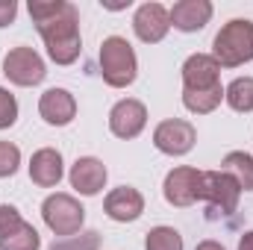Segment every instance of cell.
Segmentation results:
<instances>
[{
	"label": "cell",
	"mask_w": 253,
	"mask_h": 250,
	"mask_svg": "<svg viewBox=\"0 0 253 250\" xmlns=\"http://www.w3.org/2000/svg\"><path fill=\"white\" fill-rule=\"evenodd\" d=\"M239 197H242V188L227 171H203L200 174L197 200H206L215 209H221L224 215H230V212H236Z\"/></svg>",
	"instance_id": "5"
},
{
	"label": "cell",
	"mask_w": 253,
	"mask_h": 250,
	"mask_svg": "<svg viewBox=\"0 0 253 250\" xmlns=\"http://www.w3.org/2000/svg\"><path fill=\"white\" fill-rule=\"evenodd\" d=\"M221 97H224V88L221 83L215 88H203V91H183V103L186 109L194 115H206V112H215L221 106Z\"/></svg>",
	"instance_id": "19"
},
{
	"label": "cell",
	"mask_w": 253,
	"mask_h": 250,
	"mask_svg": "<svg viewBox=\"0 0 253 250\" xmlns=\"http://www.w3.org/2000/svg\"><path fill=\"white\" fill-rule=\"evenodd\" d=\"M21 165V150L12 141H0V177H12Z\"/></svg>",
	"instance_id": "23"
},
{
	"label": "cell",
	"mask_w": 253,
	"mask_h": 250,
	"mask_svg": "<svg viewBox=\"0 0 253 250\" xmlns=\"http://www.w3.org/2000/svg\"><path fill=\"white\" fill-rule=\"evenodd\" d=\"M171 15V27L180 33H197L209 24L212 18V3L209 0H180L168 9Z\"/></svg>",
	"instance_id": "15"
},
{
	"label": "cell",
	"mask_w": 253,
	"mask_h": 250,
	"mask_svg": "<svg viewBox=\"0 0 253 250\" xmlns=\"http://www.w3.org/2000/svg\"><path fill=\"white\" fill-rule=\"evenodd\" d=\"M103 212H106L112 221H118V224H129V221L141 218V212H144V197H141L138 188L118 186V188H112V191L106 194Z\"/></svg>",
	"instance_id": "13"
},
{
	"label": "cell",
	"mask_w": 253,
	"mask_h": 250,
	"mask_svg": "<svg viewBox=\"0 0 253 250\" xmlns=\"http://www.w3.org/2000/svg\"><path fill=\"white\" fill-rule=\"evenodd\" d=\"M221 171H227V174L239 183V188L253 191V156L251 153H245V150H233V153H227Z\"/></svg>",
	"instance_id": "18"
},
{
	"label": "cell",
	"mask_w": 253,
	"mask_h": 250,
	"mask_svg": "<svg viewBox=\"0 0 253 250\" xmlns=\"http://www.w3.org/2000/svg\"><path fill=\"white\" fill-rule=\"evenodd\" d=\"M18 15V3L15 0H0V27H9Z\"/></svg>",
	"instance_id": "25"
},
{
	"label": "cell",
	"mask_w": 253,
	"mask_h": 250,
	"mask_svg": "<svg viewBox=\"0 0 253 250\" xmlns=\"http://www.w3.org/2000/svg\"><path fill=\"white\" fill-rule=\"evenodd\" d=\"M39 115L50 126H65L77 115V100L65 88H47L42 94V100H39Z\"/></svg>",
	"instance_id": "16"
},
{
	"label": "cell",
	"mask_w": 253,
	"mask_h": 250,
	"mask_svg": "<svg viewBox=\"0 0 253 250\" xmlns=\"http://www.w3.org/2000/svg\"><path fill=\"white\" fill-rule=\"evenodd\" d=\"M144 250H183V236L174 227H153L144 239Z\"/></svg>",
	"instance_id": "21"
},
{
	"label": "cell",
	"mask_w": 253,
	"mask_h": 250,
	"mask_svg": "<svg viewBox=\"0 0 253 250\" xmlns=\"http://www.w3.org/2000/svg\"><path fill=\"white\" fill-rule=\"evenodd\" d=\"M221 83V65L209 53H194L183 65V91H203Z\"/></svg>",
	"instance_id": "12"
},
{
	"label": "cell",
	"mask_w": 253,
	"mask_h": 250,
	"mask_svg": "<svg viewBox=\"0 0 253 250\" xmlns=\"http://www.w3.org/2000/svg\"><path fill=\"white\" fill-rule=\"evenodd\" d=\"M239 250H253V230H251V233H245V236L239 239Z\"/></svg>",
	"instance_id": "26"
},
{
	"label": "cell",
	"mask_w": 253,
	"mask_h": 250,
	"mask_svg": "<svg viewBox=\"0 0 253 250\" xmlns=\"http://www.w3.org/2000/svg\"><path fill=\"white\" fill-rule=\"evenodd\" d=\"M200 174H203V171H197V168H186V165H180V168L168 171L165 186H162L165 200H168L171 206H180V209H183V206H191V203L197 200Z\"/></svg>",
	"instance_id": "11"
},
{
	"label": "cell",
	"mask_w": 253,
	"mask_h": 250,
	"mask_svg": "<svg viewBox=\"0 0 253 250\" xmlns=\"http://www.w3.org/2000/svg\"><path fill=\"white\" fill-rule=\"evenodd\" d=\"M62 174H65V168H62V153L59 150L42 147V150L33 153V159H30V180L36 186H42V188L59 186Z\"/></svg>",
	"instance_id": "17"
},
{
	"label": "cell",
	"mask_w": 253,
	"mask_h": 250,
	"mask_svg": "<svg viewBox=\"0 0 253 250\" xmlns=\"http://www.w3.org/2000/svg\"><path fill=\"white\" fill-rule=\"evenodd\" d=\"M132 30L144 44H156V42H162L168 36L171 15H168V9L162 3H144V6H138V12L132 18Z\"/></svg>",
	"instance_id": "9"
},
{
	"label": "cell",
	"mask_w": 253,
	"mask_h": 250,
	"mask_svg": "<svg viewBox=\"0 0 253 250\" xmlns=\"http://www.w3.org/2000/svg\"><path fill=\"white\" fill-rule=\"evenodd\" d=\"M15 121H18V100L0 85V129H9Z\"/></svg>",
	"instance_id": "24"
},
{
	"label": "cell",
	"mask_w": 253,
	"mask_h": 250,
	"mask_svg": "<svg viewBox=\"0 0 253 250\" xmlns=\"http://www.w3.org/2000/svg\"><path fill=\"white\" fill-rule=\"evenodd\" d=\"M42 239L33 224L21 218V212L9 203L0 206V250H39Z\"/></svg>",
	"instance_id": "6"
},
{
	"label": "cell",
	"mask_w": 253,
	"mask_h": 250,
	"mask_svg": "<svg viewBox=\"0 0 253 250\" xmlns=\"http://www.w3.org/2000/svg\"><path fill=\"white\" fill-rule=\"evenodd\" d=\"M224 97H227L230 109H236V112H253V77H236L224 88Z\"/></svg>",
	"instance_id": "20"
},
{
	"label": "cell",
	"mask_w": 253,
	"mask_h": 250,
	"mask_svg": "<svg viewBox=\"0 0 253 250\" xmlns=\"http://www.w3.org/2000/svg\"><path fill=\"white\" fill-rule=\"evenodd\" d=\"M197 141V129L183 121V118H171V121H162V124L153 129V144L156 150L168 153V156H186Z\"/></svg>",
	"instance_id": "8"
},
{
	"label": "cell",
	"mask_w": 253,
	"mask_h": 250,
	"mask_svg": "<svg viewBox=\"0 0 253 250\" xmlns=\"http://www.w3.org/2000/svg\"><path fill=\"white\" fill-rule=\"evenodd\" d=\"M212 59L221 68H239L253 59V21L233 18L212 42Z\"/></svg>",
	"instance_id": "2"
},
{
	"label": "cell",
	"mask_w": 253,
	"mask_h": 250,
	"mask_svg": "<svg viewBox=\"0 0 253 250\" xmlns=\"http://www.w3.org/2000/svg\"><path fill=\"white\" fill-rule=\"evenodd\" d=\"M100 74L112 88H126L135 80L138 62H135V50L126 39H121V36L103 39V44H100Z\"/></svg>",
	"instance_id": "3"
},
{
	"label": "cell",
	"mask_w": 253,
	"mask_h": 250,
	"mask_svg": "<svg viewBox=\"0 0 253 250\" xmlns=\"http://www.w3.org/2000/svg\"><path fill=\"white\" fill-rule=\"evenodd\" d=\"M97 248H100V233L97 230H88V233L71 236L65 242H53L50 250H97Z\"/></svg>",
	"instance_id": "22"
},
{
	"label": "cell",
	"mask_w": 253,
	"mask_h": 250,
	"mask_svg": "<svg viewBox=\"0 0 253 250\" xmlns=\"http://www.w3.org/2000/svg\"><path fill=\"white\" fill-rule=\"evenodd\" d=\"M42 218L56 236H77L85 221V209L71 194H50L42 203Z\"/></svg>",
	"instance_id": "4"
},
{
	"label": "cell",
	"mask_w": 253,
	"mask_h": 250,
	"mask_svg": "<svg viewBox=\"0 0 253 250\" xmlns=\"http://www.w3.org/2000/svg\"><path fill=\"white\" fill-rule=\"evenodd\" d=\"M106 165L100 162V159H94V156H83V159H77L74 165H71V174H68V180H71V188H77L80 194H85V197H94V194H100L103 186H106Z\"/></svg>",
	"instance_id": "14"
},
{
	"label": "cell",
	"mask_w": 253,
	"mask_h": 250,
	"mask_svg": "<svg viewBox=\"0 0 253 250\" xmlns=\"http://www.w3.org/2000/svg\"><path fill=\"white\" fill-rule=\"evenodd\" d=\"M147 124V109H144V103L141 100H132V97H126V100H118L115 106H112V112H109V129H112V135H118V138H135L141 129Z\"/></svg>",
	"instance_id": "10"
},
{
	"label": "cell",
	"mask_w": 253,
	"mask_h": 250,
	"mask_svg": "<svg viewBox=\"0 0 253 250\" xmlns=\"http://www.w3.org/2000/svg\"><path fill=\"white\" fill-rule=\"evenodd\" d=\"M30 15L36 21L39 36L47 44V56L56 65L77 62L83 50L77 6L65 0H30Z\"/></svg>",
	"instance_id": "1"
},
{
	"label": "cell",
	"mask_w": 253,
	"mask_h": 250,
	"mask_svg": "<svg viewBox=\"0 0 253 250\" xmlns=\"http://www.w3.org/2000/svg\"><path fill=\"white\" fill-rule=\"evenodd\" d=\"M194 250H224V248H221L218 242H212V239H209V242H200V245H197Z\"/></svg>",
	"instance_id": "27"
},
{
	"label": "cell",
	"mask_w": 253,
	"mask_h": 250,
	"mask_svg": "<svg viewBox=\"0 0 253 250\" xmlns=\"http://www.w3.org/2000/svg\"><path fill=\"white\" fill-rule=\"evenodd\" d=\"M3 74L15 85H39L47 77V68L33 47H12L3 59Z\"/></svg>",
	"instance_id": "7"
}]
</instances>
